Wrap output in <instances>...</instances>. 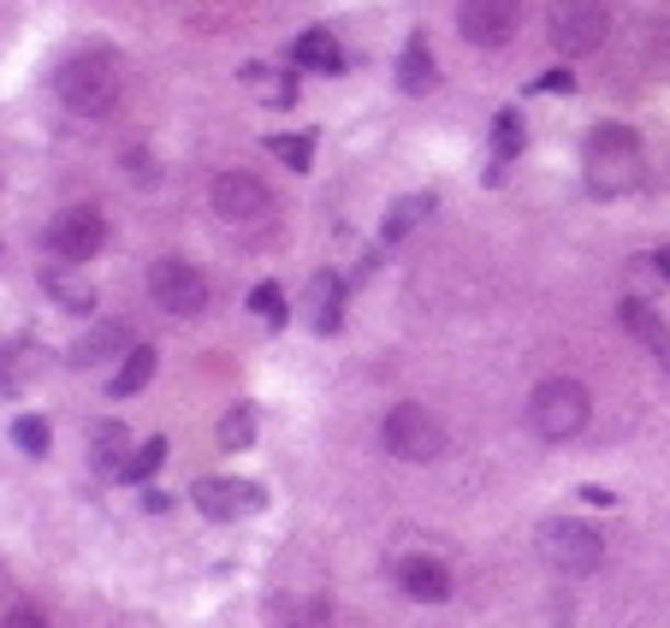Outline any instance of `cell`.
Listing matches in <instances>:
<instances>
[{
    "label": "cell",
    "instance_id": "cell-13",
    "mask_svg": "<svg viewBox=\"0 0 670 628\" xmlns=\"http://www.w3.org/2000/svg\"><path fill=\"white\" fill-rule=\"evenodd\" d=\"M617 315H623V327H629V339H635V344H647V350H652V362H659V368L670 374V327L659 320V309H647L640 297H629Z\"/></svg>",
    "mask_w": 670,
    "mask_h": 628
},
{
    "label": "cell",
    "instance_id": "cell-32",
    "mask_svg": "<svg viewBox=\"0 0 670 628\" xmlns=\"http://www.w3.org/2000/svg\"><path fill=\"white\" fill-rule=\"evenodd\" d=\"M652 267H659L665 279H670V243H665V250H652Z\"/></svg>",
    "mask_w": 670,
    "mask_h": 628
},
{
    "label": "cell",
    "instance_id": "cell-10",
    "mask_svg": "<svg viewBox=\"0 0 670 628\" xmlns=\"http://www.w3.org/2000/svg\"><path fill=\"white\" fill-rule=\"evenodd\" d=\"M214 214L226 226H255L273 214V190L255 179V172H220L214 179Z\"/></svg>",
    "mask_w": 670,
    "mask_h": 628
},
{
    "label": "cell",
    "instance_id": "cell-23",
    "mask_svg": "<svg viewBox=\"0 0 670 628\" xmlns=\"http://www.w3.org/2000/svg\"><path fill=\"white\" fill-rule=\"evenodd\" d=\"M250 439H255V403H238V409L220 421V445L238 450V445H250Z\"/></svg>",
    "mask_w": 670,
    "mask_h": 628
},
{
    "label": "cell",
    "instance_id": "cell-3",
    "mask_svg": "<svg viewBox=\"0 0 670 628\" xmlns=\"http://www.w3.org/2000/svg\"><path fill=\"white\" fill-rule=\"evenodd\" d=\"M588 167H593V190H600V196L629 190L635 172H640V137L629 125H600L588 137Z\"/></svg>",
    "mask_w": 670,
    "mask_h": 628
},
{
    "label": "cell",
    "instance_id": "cell-16",
    "mask_svg": "<svg viewBox=\"0 0 670 628\" xmlns=\"http://www.w3.org/2000/svg\"><path fill=\"white\" fill-rule=\"evenodd\" d=\"M155 368H160L155 350H149V344H130L125 362H120V374H113V398H137V391L155 379Z\"/></svg>",
    "mask_w": 670,
    "mask_h": 628
},
{
    "label": "cell",
    "instance_id": "cell-5",
    "mask_svg": "<svg viewBox=\"0 0 670 628\" xmlns=\"http://www.w3.org/2000/svg\"><path fill=\"white\" fill-rule=\"evenodd\" d=\"M149 297L167 315L196 320L208 309V279H202V267H191L184 255H160V261H149Z\"/></svg>",
    "mask_w": 670,
    "mask_h": 628
},
{
    "label": "cell",
    "instance_id": "cell-18",
    "mask_svg": "<svg viewBox=\"0 0 670 628\" xmlns=\"http://www.w3.org/2000/svg\"><path fill=\"white\" fill-rule=\"evenodd\" d=\"M90 450H95V469L120 475V469H125V427H120V421H95Z\"/></svg>",
    "mask_w": 670,
    "mask_h": 628
},
{
    "label": "cell",
    "instance_id": "cell-8",
    "mask_svg": "<svg viewBox=\"0 0 670 628\" xmlns=\"http://www.w3.org/2000/svg\"><path fill=\"white\" fill-rule=\"evenodd\" d=\"M101 243H107V214H101L95 202H78V208L54 214L48 250L60 261H90V255H101Z\"/></svg>",
    "mask_w": 670,
    "mask_h": 628
},
{
    "label": "cell",
    "instance_id": "cell-31",
    "mask_svg": "<svg viewBox=\"0 0 670 628\" xmlns=\"http://www.w3.org/2000/svg\"><path fill=\"white\" fill-rule=\"evenodd\" d=\"M581 504H600V510H611V504H617V499H611L605 487H581Z\"/></svg>",
    "mask_w": 670,
    "mask_h": 628
},
{
    "label": "cell",
    "instance_id": "cell-11",
    "mask_svg": "<svg viewBox=\"0 0 670 628\" xmlns=\"http://www.w3.org/2000/svg\"><path fill=\"white\" fill-rule=\"evenodd\" d=\"M191 499L202 516H214V522H238V516H250V510L268 504V492L255 487V480H231V475H202L196 487H191Z\"/></svg>",
    "mask_w": 670,
    "mask_h": 628
},
{
    "label": "cell",
    "instance_id": "cell-28",
    "mask_svg": "<svg viewBox=\"0 0 670 628\" xmlns=\"http://www.w3.org/2000/svg\"><path fill=\"white\" fill-rule=\"evenodd\" d=\"M48 297L71 302V309H90V290H83V285H71V279H60V273H48Z\"/></svg>",
    "mask_w": 670,
    "mask_h": 628
},
{
    "label": "cell",
    "instance_id": "cell-9",
    "mask_svg": "<svg viewBox=\"0 0 670 628\" xmlns=\"http://www.w3.org/2000/svg\"><path fill=\"white\" fill-rule=\"evenodd\" d=\"M457 31H463V42H475V48H511V36L522 31V7L516 0H463Z\"/></svg>",
    "mask_w": 670,
    "mask_h": 628
},
{
    "label": "cell",
    "instance_id": "cell-17",
    "mask_svg": "<svg viewBox=\"0 0 670 628\" xmlns=\"http://www.w3.org/2000/svg\"><path fill=\"white\" fill-rule=\"evenodd\" d=\"M113 350H130V332L120 327V320H101V327L90 332V339H83L78 350H71V362H78V368H95L101 356H113Z\"/></svg>",
    "mask_w": 670,
    "mask_h": 628
},
{
    "label": "cell",
    "instance_id": "cell-22",
    "mask_svg": "<svg viewBox=\"0 0 670 628\" xmlns=\"http://www.w3.org/2000/svg\"><path fill=\"white\" fill-rule=\"evenodd\" d=\"M160 463H167V439H149V445H137V450H130V457H125V469L113 475V480H130V487H137V480H149V475L160 469Z\"/></svg>",
    "mask_w": 670,
    "mask_h": 628
},
{
    "label": "cell",
    "instance_id": "cell-20",
    "mask_svg": "<svg viewBox=\"0 0 670 628\" xmlns=\"http://www.w3.org/2000/svg\"><path fill=\"white\" fill-rule=\"evenodd\" d=\"M421 214H433V196H428V190H421V196L391 202V208H386V226H381V238H386V243H398L404 231H410V226L421 220Z\"/></svg>",
    "mask_w": 670,
    "mask_h": 628
},
{
    "label": "cell",
    "instance_id": "cell-7",
    "mask_svg": "<svg viewBox=\"0 0 670 628\" xmlns=\"http://www.w3.org/2000/svg\"><path fill=\"white\" fill-rule=\"evenodd\" d=\"M546 31L564 54H593L611 31V7L605 0H552L546 12Z\"/></svg>",
    "mask_w": 670,
    "mask_h": 628
},
{
    "label": "cell",
    "instance_id": "cell-19",
    "mask_svg": "<svg viewBox=\"0 0 670 628\" xmlns=\"http://www.w3.org/2000/svg\"><path fill=\"white\" fill-rule=\"evenodd\" d=\"M522 149V119H516V113H499V119H492V172H487V184H499L504 179V160H511Z\"/></svg>",
    "mask_w": 670,
    "mask_h": 628
},
{
    "label": "cell",
    "instance_id": "cell-4",
    "mask_svg": "<svg viewBox=\"0 0 670 628\" xmlns=\"http://www.w3.org/2000/svg\"><path fill=\"white\" fill-rule=\"evenodd\" d=\"M381 439H386L391 457H404V463H433V457H445V421L421 403H398L381 421Z\"/></svg>",
    "mask_w": 670,
    "mask_h": 628
},
{
    "label": "cell",
    "instance_id": "cell-21",
    "mask_svg": "<svg viewBox=\"0 0 670 628\" xmlns=\"http://www.w3.org/2000/svg\"><path fill=\"white\" fill-rule=\"evenodd\" d=\"M297 66H309V71H339L344 54H339V42H332L327 31H309V36L297 42Z\"/></svg>",
    "mask_w": 670,
    "mask_h": 628
},
{
    "label": "cell",
    "instance_id": "cell-6",
    "mask_svg": "<svg viewBox=\"0 0 670 628\" xmlns=\"http://www.w3.org/2000/svg\"><path fill=\"white\" fill-rule=\"evenodd\" d=\"M541 551L552 569H564V575H593V569L605 563V539L588 528V522H570V516H552L541 522Z\"/></svg>",
    "mask_w": 670,
    "mask_h": 628
},
{
    "label": "cell",
    "instance_id": "cell-27",
    "mask_svg": "<svg viewBox=\"0 0 670 628\" xmlns=\"http://www.w3.org/2000/svg\"><path fill=\"white\" fill-rule=\"evenodd\" d=\"M285 623L291 628H327V605H320V598L315 605H285Z\"/></svg>",
    "mask_w": 670,
    "mask_h": 628
},
{
    "label": "cell",
    "instance_id": "cell-15",
    "mask_svg": "<svg viewBox=\"0 0 670 628\" xmlns=\"http://www.w3.org/2000/svg\"><path fill=\"white\" fill-rule=\"evenodd\" d=\"M433 78H440V66H433L428 42L410 36V42H404V54H398V90H404V95H428Z\"/></svg>",
    "mask_w": 670,
    "mask_h": 628
},
{
    "label": "cell",
    "instance_id": "cell-14",
    "mask_svg": "<svg viewBox=\"0 0 670 628\" xmlns=\"http://www.w3.org/2000/svg\"><path fill=\"white\" fill-rule=\"evenodd\" d=\"M339 309H344V285L332 279V273H315V279H309V302H303L309 327L315 332H339Z\"/></svg>",
    "mask_w": 670,
    "mask_h": 628
},
{
    "label": "cell",
    "instance_id": "cell-29",
    "mask_svg": "<svg viewBox=\"0 0 670 628\" xmlns=\"http://www.w3.org/2000/svg\"><path fill=\"white\" fill-rule=\"evenodd\" d=\"M534 90H552V95H570V90H576V78H570V71L558 66V71H546V78H534Z\"/></svg>",
    "mask_w": 670,
    "mask_h": 628
},
{
    "label": "cell",
    "instance_id": "cell-30",
    "mask_svg": "<svg viewBox=\"0 0 670 628\" xmlns=\"http://www.w3.org/2000/svg\"><path fill=\"white\" fill-rule=\"evenodd\" d=\"M0 628H48V623H42V610L19 605V610H7V617H0Z\"/></svg>",
    "mask_w": 670,
    "mask_h": 628
},
{
    "label": "cell",
    "instance_id": "cell-26",
    "mask_svg": "<svg viewBox=\"0 0 670 628\" xmlns=\"http://www.w3.org/2000/svg\"><path fill=\"white\" fill-rule=\"evenodd\" d=\"M250 309L268 320V327H285V290L280 285H255L250 290Z\"/></svg>",
    "mask_w": 670,
    "mask_h": 628
},
{
    "label": "cell",
    "instance_id": "cell-12",
    "mask_svg": "<svg viewBox=\"0 0 670 628\" xmlns=\"http://www.w3.org/2000/svg\"><path fill=\"white\" fill-rule=\"evenodd\" d=\"M398 587L416 598V605H445L451 598V569L440 558H398Z\"/></svg>",
    "mask_w": 670,
    "mask_h": 628
},
{
    "label": "cell",
    "instance_id": "cell-1",
    "mask_svg": "<svg viewBox=\"0 0 670 628\" xmlns=\"http://www.w3.org/2000/svg\"><path fill=\"white\" fill-rule=\"evenodd\" d=\"M54 90H60V101L71 113L101 119V113H113V101H120V90H125V60L113 48H83L60 66Z\"/></svg>",
    "mask_w": 670,
    "mask_h": 628
},
{
    "label": "cell",
    "instance_id": "cell-2",
    "mask_svg": "<svg viewBox=\"0 0 670 628\" xmlns=\"http://www.w3.org/2000/svg\"><path fill=\"white\" fill-rule=\"evenodd\" d=\"M588 415H593V398H588V386L570 379V374L541 379L534 398H529V427L541 433V439H552V445L576 439V433L588 427Z\"/></svg>",
    "mask_w": 670,
    "mask_h": 628
},
{
    "label": "cell",
    "instance_id": "cell-24",
    "mask_svg": "<svg viewBox=\"0 0 670 628\" xmlns=\"http://www.w3.org/2000/svg\"><path fill=\"white\" fill-rule=\"evenodd\" d=\"M12 445H24V450H31V457H48V421H36V415H19V421H12Z\"/></svg>",
    "mask_w": 670,
    "mask_h": 628
},
{
    "label": "cell",
    "instance_id": "cell-25",
    "mask_svg": "<svg viewBox=\"0 0 670 628\" xmlns=\"http://www.w3.org/2000/svg\"><path fill=\"white\" fill-rule=\"evenodd\" d=\"M268 155H280L291 172H303V167L315 160V142H309V137H268Z\"/></svg>",
    "mask_w": 670,
    "mask_h": 628
}]
</instances>
